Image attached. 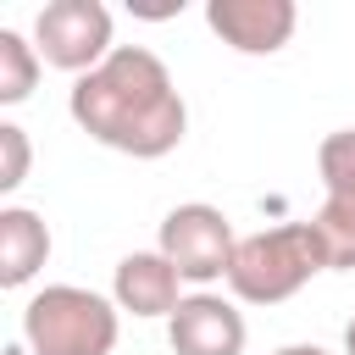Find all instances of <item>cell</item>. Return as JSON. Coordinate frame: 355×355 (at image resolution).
<instances>
[{
    "label": "cell",
    "mask_w": 355,
    "mask_h": 355,
    "mask_svg": "<svg viewBox=\"0 0 355 355\" xmlns=\"http://www.w3.org/2000/svg\"><path fill=\"white\" fill-rule=\"evenodd\" d=\"M28 166H33V144L17 122H0V194H17L28 183Z\"/></svg>",
    "instance_id": "7c38bea8"
},
{
    "label": "cell",
    "mask_w": 355,
    "mask_h": 355,
    "mask_svg": "<svg viewBox=\"0 0 355 355\" xmlns=\"http://www.w3.org/2000/svg\"><path fill=\"white\" fill-rule=\"evenodd\" d=\"M272 355H327L322 344H283V349H272Z\"/></svg>",
    "instance_id": "4fadbf2b"
},
{
    "label": "cell",
    "mask_w": 355,
    "mask_h": 355,
    "mask_svg": "<svg viewBox=\"0 0 355 355\" xmlns=\"http://www.w3.org/2000/svg\"><path fill=\"white\" fill-rule=\"evenodd\" d=\"M39 67H44V55L17 28H0V105H22L39 89Z\"/></svg>",
    "instance_id": "8fae6325"
},
{
    "label": "cell",
    "mask_w": 355,
    "mask_h": 355,
    "mask_svg": "<svg viewBox=\"0 0 355 355\" xmlns=\"http://www.w3.org/2000/svg\"><path fill=\"white\" fill-rule=\"evenodd\" d=\"M166 344H172V355H244L250 327H244V311L233 294L194 288L166 316Z\"/></svg>",
    "instance_id": "52a82bcc"
},
{
    "label": "cell",
    "mask_w": 355,
    "mask_h": 355,
    "mask_svg": "<svg viewBox=\"0 0 355 355\" xmlns=\"http://www.w3.org/2000/svg\"><path fill=\"white\" fill-rule=\"evenodd\" d=\"M316 178H322V211L311 216L333 272H355V128H333L316 144Z\"/></svg>",
    "instance_id": "8992f818"
},
{
    "label": "cell",
    "mask_w": 355,
    "mask_h": 355,
    "mask_svg": "<svg viewBox=\"0 0 355 355\" xmlns=\"http://www.w3.org/2000/svg\"><path fill=\"white\" fill-rule=\"evenodd\" d=\"M50 261V227L28 205H0V288H28Z\"/></svg>",
    "instance_id": "30bf717a"
},
{
    "label": "cell",
    "mask_w": 355,
    "mask_h": 355,
    "mask_svg": "<svg viewBox=\"0 0 355 355\" xmlns=\"http://www.w3.org/2000/svg\"><path fill=\"white\" fill-rule=\"evenodd\" d=\"M111 300L122 316H172L183 305V277L161 250H133L116 261Z\"/></svg>",
    "instance_id": "9c48e42d"
},
{
    "label": "cell",
    "mask_w": 355,
    "mask_h": 355,
    "mask_svg": "<svg viewBox=\"0 0 355 355\" xmlns=\"http://www.w3.org/2000/svg\"><path fill=\"white\" fill-rule=\"evenodd\" d=\"M67 111L94 144L133 161H161L189 133V105L166 61L144 44H116L94 72L72 78Z\"/></svg>",
    "instance_id": "6da1fadb"
},
{
    "label": "cell",
    "mask_w": 355,
    "mask_h": 355,
    "mask_svg": "<svg viewBox=\"0 0 355 355\" xmlns=\"http://www.w3.org/2000/svg\"><path fill=\"white\" fill-rule=\"evenodd\" d=\"M33 50L44 55V67L83 78L116 50L111 44V11L100 0H50L33 17Z\"/></svg>",
    "instance_id": "5b68a950"
},
{
    "label": "cell",
    "mask_w": 355,
    "mask_h": 355,
    "mask_svg": "<svg viewBox=\"0 0 355 355\" xmlns=\"http://www.w3.org/2000/svg\"><path fill=\"white\" fill-rule=\"evenodd\" d=\"M344 355H355V316L344 322Z\"/></svg>",
    "instance_id": "5bb4252c"
},
{
    "label": "cell",
    "mask_w": 355,
    "mask_h": 355,
    "mask_svg": "<svg viewBox=\"0 0 355 355\" xmlns=\"http://www.w3.org/2000/svg\"><path fill=\"white\" fill-rule=\"evenodd\" d=\"M155 250L178 266L183 283L211 288V283H227V266H233L239 233H233L227 211H216V205H205V200H183V205H172V211L161 216Z\"/></svg>",
    "instance_id": "277c9868"
},
{
    "label": "cell",
    "mask_w": 355,
    "mask_h": 355,
    "mask_svg": "<svg viewBox=\"0 0 355 355\" xmlns=\"http://www.w3.org/2000/svg\"><path fill=\"white\" fill-rule=\"evenodd\" d=\"M316 272H333L316 222H277V227L239 239L233 266H227V294L239 305H283Z\"/></svg>",
    "instance_id": "7a4b0ae2"
},
{
    "label": "cell",
    "mask_w": 355,
    "mask_h": 355,
    "mask_svg": "<svg viewBox=\"0 0 355 355\" xmlns=\"http://www.w3.org/2000/svg\"><path fill=\"white\" fill-rule=\"evenodd\" d=\"M205 28L239 55H277L300 28V6L294 0H205Z\"/></svg>",
    "instance_id": "ba28073f"
},
{
    "label": "cell",
    "mask_w": 355,
    "mask_h": 355,
    "mask_svg": "<svg viewBox=\"0 0 355 355\" xmlns=\"http://www.w3.org/2000/svg\"><path fill=\"white\" fill-rule=\"evenodd\" d=\"M122 333V311L111 294L78 283H44L22 305V344L28 355H111Z\"/></svg>",
    "instance_id": "3957f363"
}]
</instances>
